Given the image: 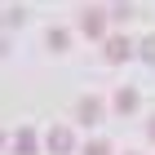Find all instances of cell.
Wrapping results in <instances>:
<instances>
[{"mask_svg": "<svg viewBox=\"0 0 155 155\" xmlns=\"http://www.w3.org/2000/svg\"><path fill=\"white\" fill-rule=\"evenodd\" d=\"M80 31L89 40H102V36H107V13H102V9H80Z\"/></svg>", "mask_w": 155, "mask_h": 155, "instance_id": "cell-1", "label": "cell"}, {"mask_svg": "<svg viewBox=\"0 0 155 155\" xmlns=\"http://www.w3.org/2000/svg\"><path fill=\"white\" fill-rule=\"evenodd\" d=\"M45 146L53 155H71L75 151V137H71V129H67V124H53V129H49V137H45Z\"/></svg>", "mask_w": 155, "mask_h": 155, "instance_id": "cell-2", "label": "cell"}, {"mask_svg": "<svg viewBox=\"0 0 155 155\" xmlns=\"http://www.w3.org/2000/svg\"><path fill=\"white\" fill-rule=\"evenodd\" d=\"M102 49H107V62L133 58V40H129V36H107V40H102Z\"/></svg>", "mask_w": 155, "mask_h": 155, "instance_id": "cell-3", "label": "cell"}, {"mask_svg": "<svg viewBox=\"0 0 155 155\" xmlns=\"http://www.w3.org/2000/svg\"><path fill=\"white\" fill-rule=\"evenodd\" d=\"M75 115H80V124H97L102 120V102L97 97H80L75 102Z\"/></svg>", "mask_w": 155, "mask_h": 155, "instance_id": "cell-4", "label": "cell"}, {"mask_svg": "<svg viewBox=\"0 0 155 155\" xmlns=\"http://www.w3.org/2000/svg\"><path fill=\"white\" fill-rule=\"evenodd\" d=\"M111 107H115L120 115H129V111H137V89H115V97H111Z\"/></svg>", "mask_w": 155, "mask_h": 155, "instance_id": "cell-5", "label": "cell"}, {"mask_svg": "<svg viewBox=\"0 0 155 155\" xmlns=\"http://www.w3.org/2000/svg\"><path fill=\"white\" fill-rule=\"evenodd\" d=\"M9 146H13V155H36V133H31V129H18Z\"/></svg>", "mask_w": 155, "mask_h": 155, "instance_id": "cell-6", "label": "cell"}, {"mask_svg": "<svg viewBox=\"0 0 155 155\" xmlns=\"http://www.w3.org/2000/svg\"><path fill=\"white\" fill-rule=\"evenodd\" d=\"M67 45H71V31H62V27H53V31H49V49H58V53H67Z\"/></svg>", "mask_w": 155, "mask_h": 155, "instance_id": "cell-7", "label": "cell"}, {"mask_svg": "<svg viewBox=\"0 0 155 155\" xmlns=\"http://www.w3.org/2000/svg\"><path fill=\"white\" fill-rule=\"evenodd\" d=\"M80 155H111V142H107V137H93V142H84Z\"/></svg>", "mask_w": 155, "mask_h": 155, "instance_id": "cell-8", "label": "cell"}, {"mask_svg": "<svg viewBox=\"0 0 155 155\" xmlns=\"http://www.w3.org/2000/svg\"><path fill=\"white\" fill-rule=\"evenodd\" d=\"M22 22H27L22 9H9V13H5V27H22Z\"/></svg>", "mask_w": 155, "mask_h": 155, "instance_id": "cell-9", "label": "cell"}, {"mask_svg": "<svg viewBox=\"0 0 155 155\" xmlns=\"http://www.w3.org/2000/svg\"><path fill=\"white\" fill-rule=\"evenodd\" d=\"M137 49H142V58H146V62H155V36H146Z\"/></svg>", "mask_w": 155, "mask_h": 155, "instance_id": "cell-10", "label": "cell"}, {"mask_svg": "<svg viewBox=\"0 0 155 155\" xmlns=\"http://www.w3.org/2000/svg\"><path fill=\"white\" fill-rule=\"evenodd\" d=\"M146 137H151V142H155V115H151V124H146Z\"/></svg>", "mask_w": 155, "mask_h": 155, "instance_id": "cell-11", "label": "cell"}, {"mask_svg": "<svg viewBox=\"0 0 155 155\" xmlns=\"http://www.w3.org/2000/svg\"><path fill=\"white\" fill-rule=\"evenodd\" d=\"M124 155H133V151H124Z\"/></svg>", "mask_w": 155, "mask_h": 155, "instance_id": "cell-12", "label": "cell"}, {"mask_svg": "<svg viewBox=\"0 0 155 155\" xmlns=\"http://www.w3.org/2000/svg\"><path fill=\"white\" fill-rule=\"evenodd\" d=\"M0 142H5V137H0Z\"/></svg>", "mask_w": 155, "mask_h": 155, "instance_id": "cell-13", "label": "cell"}]
</instances>
